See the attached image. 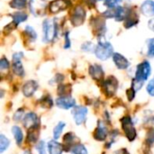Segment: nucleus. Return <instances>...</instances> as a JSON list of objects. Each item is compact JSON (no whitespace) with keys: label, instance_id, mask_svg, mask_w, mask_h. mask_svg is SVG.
<instances>
[{"label":"nucleus","instance_id":"nucleus-19","mask_svg":"<svg viewBox=\"0 0 154 154\" xmlns=\"http://www.w3.org/2000/svg\"><path fill=\"white\" fill-rule=\"evenodd\" d=\"M70 152L72 154H88V151L83 144L76 143L71 147Z\"/></svg>","mask_w":154,"mask_h":154},{"label":"nucleus","instance_id":"nucleus-2","mask_svg":"<svg viewBox=\"0 0 154 154\" xmlns=\"http://www.w3.org/2000/svg\"><path fill=\"white\" fill-rule=\"evenodd\" d=\"M151 72H152L151 65H150V63L148 61L145 60V61L140 63L137 66L136 73H135V79H134L139 81V82L144 83L148 79V78L150 77Z\"/></svg>","mask_w":154,"mask_h":154},{"label":"nucleus","instance_id":"nucleus-23","mask_svg":"<svg viewBox=\"0 0 154 154\" xmlns=\"http://www.w3.org/2000/svg\"><path fill=\"white\" fill-rule=\"evenodd\" d=\"M76 139V136L73 133H68L65 134V136L63 137V141H64V143L67 145V146H69L70 148L75 145L74 144V141Z\"/></svg>","mask_w":154,"mask_h":154},{"label":"nucleus","instance_id":"nucleus-40","mask_svg":"<svg viewBox=\"0 0 154 154\" xmlns=\"http://www.w3.org/2000/svg\"><path fill=\"white\" fill-rule=\"evenodd\" d=\"M148 26H149V28H150L152 31H153L154 32V18L151 19V20L149 21V23H148Z\"/></svg>","mask_w":154,"mask_h":154},{"label":"nucleus","instance_id":"nucleus-28","mask_svg":"<svg viewBox=\"0 0 154 154\" xmlns=\"http://www.w3.org/2000/svg\"><path fill=\"white\" fill-rule=\"evenodd\" d=\"M148 56L154 57V38L148 40Z\"/></svg>","mask_w":154,"mask_h":154},{"label":"nucleus","instance_id":"nucleus-34","mask_svg":"<svg viewBox=\"0 0 154 154\" xmlns=\"http://www.w3.org/2000/svg\"><path fill=\"white\" fill-rule=\"evenodd\" d=\"M42 106H46L47 107H51L52 106V100L50 97H44L42 99Z\"/></svg>","mask_w":154,"mask_h":154},{"label":"nucleus","instance_id":"nucleus-5","mask_svg":"<svg viewBox=\"0 0 154 154\" xmlns=\"http://www.w3.org/2000/svg\"><path fill=\"white\" fill-rule=\"evenodd\" d=\"M47 2L45 0H30L29 7L33 15H42L45 12Z\"/></svg>","mask_w":154,"mask_h":154},{"label":"nucleus","instance_id":"nucleus-24","mask_svg":"<svg viewBox=\"0 0 154 154\" xmlns=\"http://www.w3.org/2000/svg\"><path fill=\"white\" fill-rule=\"evenodd\" d=\"M10 141L4 134L0 135V153H3L9 146Z\"/></svg>","mask_w":154,"mask_h":154},{"label":"nucleus","instance_id":"nucleus-4","mask_svg":"<svg viewBox=\"0 0 154 154\" xmlns=\"http://www.w3.org/2000/svg\"><path fill=\"white\" fill-rule=\"evenodd\" d=\"M44 42H51L57 35V26L54 23L45 20L42 23Z\"/></svg>","mask_w":154,"mask_h":154},{"label":"nucleus","instance_id":"nucleus-11","mask_svg":"<svg viewBox=\"0 0 154 154\" xmlns=\"http://www.w3.org/2000/svg\"><path fill=\"white\" fill-rule=\"evenodd\" d=\"M117 86H118L117 80L114 77H109L107 79L105 80V82L103 84L104 89L108 96H113L116 92Z\"/></svg>","mask_w":154,"mask_h":154},{"label":"nucleus","instance_id":"nucleus-6","mask_svg":"<svg viewBox=\"0 0 154 154\" xmlns=\"http://www.w3.org/2000/svg\"><path fill=\"white\" fill-rule=\"evenodd\" d=\"M23 125L25 128L31 130V129H38L40 121L38 118V116L32 112L28 113L24 116L23 119Z\"/></svg>","mask_w":154,"mask_h":154},{"label":"nucleus","instance_id":"nucleus-15","mask_svg":"<svg viewBox=\"0 0 154 154\" xmlns=\"http://www.w3.org/2000/svg\"><path fill=\"white\" fill-rule=\"evenodd\" d=\"M88 71H89L90 76L94 79H96V80H100L104 77V70H103L102 67L97 65V64L91 65L89 67V70Z\"/></svg>","mask_w":154,"mask_h":154},{"label":"nucleus","instance_id":"nucleus-38","mask_svg":"<svg viewBox=\"0 0 154 154\" xmlns=\"http://www.w3.org/2000/svg\"><path fill=\"white\" fill-rule=\"evenodd\" d=\"M23 55V52H15L13 55V61H21Z\"/></svg>","mask_w":154,"mask_h":154},{"label":"nucleus","instance_id":"nucleus-17","mask_svg":"<svg viewBox=\"0 0 154 154\" xmlns=\"http://www.w3.org/2000/svg\"><path fill=\"white\" fill-rule=\"evenodd\" d=\"M48 150L50 154H61L63 147L60 143L55 140H52L48 143Z\"/></svg>","mask_w":154,"mask_h":154},{"label":"nucleus","instance_id":"nucleus-35","mask_svg":"<svg viewBox=\"0 0 154 154\" xmlns=\"http://www.w3.org/2000/svg\"><path fill=\"white\" fill-rule=\"evenodd\" d=\"M135 92H136V91H135L133 88H131L130 89L127 90V97H128L129 101H132V100L134 98V97H135Z\"/></svg>","mask_w":154,"mask_h":154},{"label":"nucleus","instance_id":"nucleus-25","mask_svg":"<svg viewBox=\"0 0 154 154\" xmlns=\"http://www.w3.org/2000/svg\"><path fill=\"white\" fill-rule=\"evenodd\" d=\"M27 0H12L10 2V6L15 9H23L25 7Z\"/></svg>","mask_w":154,"mask_h":154},{"label":"nucleus","instance_id":"nucleus-14","mask_svg":"<svg viewBox=\"0 0 154 154\" xmlns=\"http://www.w3.org/2000/svg\"><path fill=\"white\" fill-rule=\"evenodd\" d=\"M37 88H38V83L34 80H29L23 87V94L27 97H32L35 93Z\"/></svg>","mask_w":154,"mask_h":154},{"label":"nucleus","instance_id":"nucleus-39","mask_svg":"<svg viewBox=\"0 0 154 154\" xmlns=\"http://www.w3.org/2000/svg\"><path fill=\"white\" fill-rule=\"evenodd\" d=\"M147 92L149 93L150 96L154 97V85L149 84V85L147 86Z\"/></svg>","mask_w":154,"mask_h":154},{"label":"nucleus","instance_id":"nucleus-37","mask_svg":"<svg viewBox=\"0 0 154 154\" xmlns=\"http://www.w3.org/2000/svg\"><path fill=\"white\" fill-rule=\"evenodd\" d=\"M70 47V39L69 36V32H67L65 33V44H64V48L65 49H69Z\"/></svg>","mask_w":154,"mask_h":154},{"label":"nucleus","instance_id":"nucleus-41","mask_svg":"<svg viewBox=\"0 0 154 154\" xmlns=\"http://www.w3.org/2000/svg\"><path fill=\"white\" fill-rule=\"evenodd\" d=\"M150 84H151V85H154V78L152 79V81L150 82Z\"/></svg>","mask_w":154,"mask_h":154},{"label":"nucleus","instance_id":"nucleus-16","mask_svg":"<svg viewBox=\"0 0 154 154\" xmlns=\"http://www.w3.org/2000/svg\"><path fill=\"white\" fill-rule=\"evenodd\" d=\"M142 13L146 16H153L154 15V1L146 0L141 5Z\"/></svg>","mask_w":154,"mask_h":154},{"label":"nucleus","instance_id":"nucleus-31","mask_svg":"<svg viewBox=\"0 0 154 154\" xmlns=\"http://www.w3.org/2000/svg\"><path fill=\"white\" fill-rule=\"evenodd\" d=\"M23 109H18L14 115V120L16 122H19L21 121V119H23Z\"/></svg>","mask_w":154,"mask_h":154},{"label":"nucleus","instance_id":"nucleus-26","mask_svg":"<svg viewBox=\"0 0 154 154\" xmlns=\"http://www.w3.org/2000/svg\"><path fill=\"white\" fill-rule=\"evenodd\" d=\"M38 136H39V134L36 133V129H31L28 132L27 140L31 143H35L38 140Z\"/></svg>","mask_w":154,"mask_h":154},{"label":"nucleus","instance_id":"nucleus-36","mask_svg":"<svg viewBox=\"0 0 154 154\" xmlns=\"http://www.w3.org/2000/svg\"><path fill=\"white\" fill-rule=\"evenodd\" d=\"M92 49H93V45H92L91 42H85L82 45V50L84 51H90Z\"/></svg>","mask_w":154,"mask_h":154},{"label":"nucleus","instance_id":"nucleus-13","mask_svg":"<svg viewBox=\"0 0 154 154\" xmlns=\"http://www.w3.org/2000/svg\"><path fill=\"white\" fill-rule=\"evenodd\" d=\"M113 60L119 69H125L130 66V62L128 61V60L120 53H114Z\"/></svg>","mask_w":154,"mask_h":154},{"label":"nucleus","instance_id":"nucleus-9","mask_svg":"<svg viewBox=\"0 0 154 154\" xmlns=\"http://www.w3.org/2000/svg\"><path fill=\"white\" fill-rule=\"evenodd\" d=\"M56 105L61 109H69L76 106V101L69 96H63L57 98Z\"/></svg>","mask_w":154,"mask_h":154},{"label":"nucleus","instance_id":"nucleus-7","mask_svg":"<svg viewBox=\"0 0 154 154\" xmlns=\"http://www.w3.org/2000/svg\"><path fill=\"white\" fill-rule=\"evenodd\" d=\"M74 121L78 125H82L86 121V117L88 115V108L85 106H75L71 112Z\"/></svg>","mask_w":154,"mask_h":154},{"label":"nucleus","instance_id":"nucleus-8","mask_svg":"<svg viewBox=\"0 0 154 154\" xmlns=\"http://www.w3.org/2000/svg\"><path fill=\"white\" fill-rule=\"evenodd\" d=\"M86 17V12L81 6L76 7L71 15V23L74 26H79L83 23Z\"/></svg>","mask_w":154,"mask_h":154},{"label":"nucleus","instance_id":"nucleus-42","mask_svg":"<svg viewBox=\"0 0 154 154\" xmlns=\"http://www.w3.org/2000/svg\"><path fill=\"white\" fill-rule=\"evenodd\" d=\"M23 154H31V152H30L29 151H25V152H23Z\"/></svg>","mask_w":154,"mask_h":154},{"label":"nucleus","instance_id":"nucleus-12","mask_svg":"<svg viewBox=\"0 0 154 154\" xmlns=\"http://www.w3.org/2000/svg\"><path fill=\"white\" fill-rule=\"evenodd\" d=\"M107 128L104 122L99 121L98 125L94 133V138L97 141H105L107 137Z\"/></svg>","mask_w":154,"mask_h":154},{"label":"nucleus","instance_id":"nucleus-29","mask_svg":"<svg viewBox=\"0 0 154 154\" xmlns=\"http://www.w3.org/2000/svg\"><path fill=\"white\" fill-rule=\"evenodd\" d=\"M36 150L39 154H46V147H45V143L43 141H41L38 143L36 145Z\"/></svg>","mask_w":154,"mask_h":154},{"label":"nucleus","instance_id":"nucleus-1","mask_svg":"<svg viewBox=\"0 0 154 154\" xmlns=\"http://www.w3.org/2000/svg\"><path fill=\"white\" fill-rule=\"evenodd\" d=\"M95 54L97 59L101 60H106L112 55H114V49L110 42H100L95 48Z\"/></svg>","mask_w":154,"mask_h":154},{"label":"nucleus","instance_id":"nucleus-30","mask_svg":"<svg viewBox=\"0 0 154 154\" xmlns=\"http://www.w3.org/2000/svg\"><path fill=\"white\" fill-rule=\"evenodd\" d=\"M8 68H9V61L5 58H2L0 60V69L3 71L8 69Z\"/></svg>","mask_w":154,"mask_h":154},{"label":"nucleus","instance_id":"nucleus-21","mask_svg":"<svg viewBox=\"0 0 154 154\" xmlns=\"http://www.w3.org/2000/svg\"><path fill=\"white\" fill-rule=\"evenodd\" d=\"M13 70L17 76L22 77L24 75V70L21 61H13Z\"/></svg>","mask_w":154,"mask_h":154},{"label":"nucleus","instance_id":"nucleus-32","mask_svg":"<svg viewBox=\"0 0 154 154\" xmlns=\"http://www.w3.org/2000/svg\"><path fill=\"white\" fill-rule=\"evenodd\" d=\"M146 142L149 143V144H152L154 143V128H152L147 134V137H146Z\"/></svg>","mask_w":154,"mask_h":154},{"label":"nucleus","instance_id":"nucleus-3","mask_svg":"<svg viewBox=\"0 0 154 154\" xmlns=\"http://www.w3.org/2000/svg\"><path fill=\"white\" fill-rule=\"evenodd\" d=\"M121 123H122V128L125 134V136L130 142H133L136 138L137 133L134 128L132 118L130 116H125L122 118Z\"/></svg>","mask_w":154,"mask_h":154},{"label":"nucleus","instance_id":"nucleus-22","mask_svg":"<svg viewBox=\"0 0 154 154\" xmlns=\"http://www.w3.org/2000/svg\"><path fill=\"white\" fill-rule=\"evenodd\" d=\"M13 18H14V23L17 25V24H19L20 23L24 22V21L28 18V16H27V14H24V13L18 12V13H15V14H13Z\"/></svg>","mask_w":154,"mask_h":154},{"label":"nucleus","instance_id":"nucleus-10","mask_svg":"<svg viewBox=\"0 0 154 154\" xmlns=\"http://www.w3.org/2000/svg\"><path fill=\"white\" fill-rule=\"evenodd\" d=\"M69 5L70 2L69 0H54L50 4V12L51 14L60 13L65 10Z\"/></svg>","mask_w":154,"mask_h":154},{"label":"nucleus","instance_id":"nucleus-27","mask_svg":"<svg viewBox=\"0 0 154 154\" xmlns=\"http://www.w3.org/2000/svg\"><path fill=\"white\" fill-rule=\"evenodd\" d=\"M25 33L27 34V36H29V38H31L32 41L37 39V33L36 32L33 30V28H32L31 26H26L25 27Z\"/></svg>","mask_w":154,"mask_h":154},{"label":"nucleus","instance_id":"nucleus-18","mask_svg":"<svg viewBox=\"0 0 154 154\" xmlns=\"http://www.w3.org/2000/svg\"><path fill=\"white\" fill-rule=\"evenodd\" d=\"M12 133L14 135V138L15 140V143L17 145H21L23 143V131L20 127L14 125L12 128Z\"/></svg>","mask_w":154,"mask_h":154},{"label":"nucleus","instance_id":"nucleus-20","mask_svg":"<svg viewBox=\"0 0 154 154\" xmlns=\"http://www.w3.org/2000/svg\"><path fill=\"white\" fill-rule=\"evenodd\" d=\"M65 126H66V124L63 123V122L58 123V125L55 126V128L53 129V138L55 140H58L60 137V135L62 134V131H63Z\"/></svg>","mask_w":154,"mask_h":154},{"label":"nucleus","instance_id":"nucleus-33","mask_svg":"<svg viewBox=\"0 0 154 154\" xmlns=\"http://www.w3.org/2000/svg\"><path fill=\"white\" fill-rule=\"evenodd\" d=\"M119 2L120 0H106L105 4L108 8H113V7H116Z\"/></svg>","mask_w":154,"mask_h":154}]
</instances>
